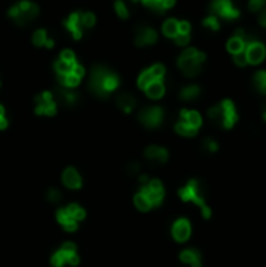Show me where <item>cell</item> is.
<instances>
[{"label":"cell","mask_w":266,"mask_h":267,"mask_svg":"<svg viewBox=\"0 0 266 267\" xmlns=\"http://www.w3.org/2000/svg\"><path fill=\"white\" fill-rule=\"evenodd\" d=\"M190 34H182V33H178L177 36L174 38V41H176V44L177 46H180V47H185V46H188L190 44Z\"/></svg>","instance_id":"ab89813d"},{"label":"cell","mask_w":266,"mask_h":267,"mask_svg":"<svg viewBox=\"0 0 266 267\" xmlns=\"http://www.w3.org/2000/svg\"><path fill=\"white\" fill-rule=\"evenodd\" d=\"M246 56L249 64H260L266 56V49L257 39L246 42Z\"/></svg>","instance_id":"7c38bea8"},{"label":"cell","mask_w":266,"mask_h":267,"mask_svg":"<svg viewBox=\"0 0 266 267\" xmlns=\"http://www.w3.org/2000/svg\"><path fill=\"white\" fill-rule=\"evenodd\" d=\"M116 107L122 111V113H132V111L136 108V100L135 97L132 96V94H119V96L116 97Z\"/></svg>","instance_id":"44dd1931"},{"label":"cell","mask_w":266,"mask_h":267,"mask_svg":"<svg viewBox=\"0 0 266 267\" xmlns=\"http://www.w3.org/2000/svg\"><path fill=\"white\" fill-rule=\"evenodd\" d=\"M176 132L180 134V136H185V137H193L196 136L197 130L194 127L191 125H188L185 120H178V122L176 124Z\"/></svg>","instance_id":"4dcf8cb0"},{"label":"cell","mask_w":266,"mask_h":267,"mask_svg":"<svg viewBox=\"0 0 266 267\" xmlns=\"http://www.w3.org/2000/svg\"><path fill=\"white\" fill-rule=\"evenodd\" d=\"M57 219H58V222L64 227L66 231H75L77 227H79V223H77V220H74V219L69 216V214H67L66 210H58V213H57Z\"/></svg>","instance_id":"d4e9b609"},{"label":"cell","mask_w":266,"mask_h":267,"mask_svg":"<svg viewBox=\"0 0 266 267\" xmlns=\"http://www.w3.org/2000/svg\"><path fill=\"white\" fill-rule=\"evenodd\" d=\"M143 91L146 92V96H148L149 99L158 100V99H161L163 96H165L166 88H165V83H163V80H157V81H152L150 84L146 86Z\"/></svg>","instance_id":"7402d4cb"},{"label":"cell","mask_w":266,"mask_h":267,"mask_svg":"<svg viewBox=\"0 0 266 267\" xmlns=\"http://www.w3.org/2000/svg\"><path fill=\"white\" fill-rule=\"evenodd\" d=\"M66 211H67V214L74 219V220H83L85 219V210L82 208V206H79V205H75V203H72V205H69L66 208Z\"/></svg>","instance_id":"d6a6232c"},{"label":"cell","mask_w":266,"mask_h":267,"mask_svg":"<svg viewBox=\"0 0 266 267\" xmlns=\"http://www.w3.org/2000/svg\"><path fill=\"white\" fill-rule=\"evenodd\" d=\"M127 170H128V174H138V172H140V164H138V162H132Z\"/></svg>","instance_id":"ee69618b"},{"label":"cell","mask_w":266,"mask_h":267,"mask_svg":"<svg viewBox=\"0 0 266 267\" xmlns=\"http://www.w3.org/2000/svg\"><path fill=\"white\" fill-rule=\"evenodd\" d=\"M180 120H185L188 125L194 127L196 130H199V127L202 125V117L194 109H182L180 111Z\"/></svg>","instance_id":"603a6c76"},{"label":"cell","mask_w":266,"mask_h":267,"mask_svg":"<svg viewBox=\"0 0 266 267\" xmlns=\"http://www.w3.org/2000/svg\"><path fill=\"white\" fill-rule=\"evenodd\" d=\"M161 31H163V34H165L166 38L174 39L178 34V21L174 19V17H169V19H166L165 22H163Z\"/></svg>","instance_id":"484cf974"},{"label":"cell","mask_w":266,"mask_h":267,"mask_svg":"<svg viewBox=\"0 0 266 267\" xmlns=\"http://www.w3.org/2000/svg\"><path fill=\"white\" fill-rule=\"evenodd\" d=\"M135 3L144 5L148 10H152L155 13H165L169 8H173L176 5V0H132Z\"/></svg>","instance_id":"2e32d148"},{"label":"cell","mask_w":266,"mask_h":267,"mask_svg":"<svg viewBox=\"0 0 266 267\" xmlns=\"http://www.w3.org/2000/svg\"><path fill=\"white\" fill-rule=\"evenodd\" d=\"M191 31V25L190 22H186V21H178V33H182V34H190Z\"/></svg>","instance_id":"b9f144b4"},{"label":"cell","mask_w":266,"mask_h":267,"mask_svg":"<svg viewBox=\"0 0 266 267\" xmlns=\"http://www.w3.org/2000/svg\"><path fill=\"white\" fill-rule=\"evenodd\" d=\"M208 117L224 128H232L238 120L236 108L232 100H222L218 105L211 107L208 109Z\"/></svg>","instance_id":"3957f363"},{"label":"cell","mask_w":266,"mask_h":267,"mask_svg":"<svg viewBox=\"0 0 266 267\" xmlns=\"http://www.w3.org/2000/svg\"><path fill=\"white\" fill-rule=\"evenodd\" d=\"M39 14V8L36 3L30 2V0H21V2L14 3L10 10H8V16L13 19L18 25H27L31 21L36 19Z\"/></svg>","instance_id":"277c9868"},{"label":"cell","mask_w":266,"mask_h":267,"mask_svg":"<svg viewBox=\"0 0 266 267\" xmlns=\"http://www.w3.org/2000/svg\"><path fill=\"white\" fill-rule=\"evenodd\" d=\"M8 127V119L5 116V108L0 105V130H5Z\"/></svg>","instance_id":"7bdbcfd3"},{"label":"cell","mask_w":266,"mask_h":267,"mask_svg":"<svg viewBox=\"0 0 266 267\" xmlns=\"http://www.w3.org/2000/svg\"><path fill=\"white\" fill-rule=\"evenodd\" d=\"M252 83H254V88L265 94L266 96V71H259L254 74V79H252Z\"/></svg>","instance_id":"f546056e"},{"label":"cell","mask_w":266,"mask_h":267,"mask_svg":"<svg viewBox=\"0 0 266 267\" xmlns=\"http://www.w3.org/2000/svg\"><path fill=\"white\" fill-rule=\"evenodd\" d=\"M115 13L121 17V19H127L128 17V8L124 0H116L115 2Z\"/></svg>","instance_id":"d590c367"},{"label":"cell","mask_w":266,"mask_h":267,"mask_svg":"<svg viewBox=\"0 0 266 267\" xmlns=\"http://www.w3.org/2000/svg\"><path fill=\"white\" fill-rule=\"evenodd\" d=\"M64 27L67 28L72 34L74 39H82L83 38V33H85V28L82 25V21H80V13H72L67 16V19L64 21Z\"/></svg>","instance_id":"5bb4252c"},{"label":"cell","mask_w":266,"mask_h":267,"mask_svg":"<svg viewBox=\"0 0 266 267\" xmlns=\"http://www.w3.org/2000/svg\"><path fill=\"white\" fill-rule=\"evenodd\" d=\"M249 11H252V13H257V11H262L263 8H266V0H249Z\"/></svg>","instance_id":"8d00e7d4"},{"label":"cell","mask_w":266,"mask_h":267,"mask_svg":"<svg viewBox=\"0 0 266 267\" xmlns=\"http://www.w3.org/2000/svg\"><path fill=\"white\" fill-rule=\"evenodd\" d=\"M57 109H58L57 97L50 91H42L35 97V113L38 116H55Z\"/></svg>","instance_id":"8992f818"},{"label":"cell","mask_w":266,"mask_h":267,"mask_svg":"<svg viewBox=\"0 0 266 267\" xmlns=\"http://www.w3.org/2000/svg\"><path fill=\"white\" fill-rule=\"evenodd\" d=\"M47 200L52 202V203H58L59 200H61V194H59L58 189L55 187H50L47 191Z\"/></svg>","instance_id":"f35d334b"},{"label":"cell","mask_w":266,"mask_h":267,"mask_svg":"<svg viewBox=\"0 0 266 267\" xmlns=\"http://www.w3.org/2000/svg\"><path fill=\"white\" fill-rule=\"evenodd\" d=\"M141 192L148 197V200L150 202L152 206H157L163 202V197H165V189L160 180H149L141 189Z\"/></svg>","instance_id":"8fae6325"},{"label":"cell","mask_w":266,"mask_h":267,"mask_svg":"<svg viewBox=\"0 0 266 267\" xmlns=\"http://www.w3.org/2000/svg\"><path fill=\"white\" fill-rule=\"evenodd\" d=\"M140 122L146 128H157L161 125L163 119H165V111L161 107L152 105V107H144L138 113Z\"/></svg>","instance_id":"52a82bcc"},{"label":"cell","mask_w":266,"mask_h":267,"mask_svg":"<svg viewBox=\"0 0 266 267\" xmlns=\"http://www.w3.org/2000/svg\"><path fill=\"white\" fill-rule=\"evenodd\" d=\"M85 74H87V71H85V67L82 64L77 63L74 67H72V71L69 74H66V75H58L57 79H58V83L61 88H69V89H74L77 88V86L80 84V81L83 80V77Z\"/></svg>","instance_id":"30bf717a"},{"label":"cell","mask_w":266,"mask_h":267,"mask_svg":"<svg viewBox=\"0 0 266 267\" xmlns=\"http://www.w3.org/2000/svg\"><path fill=\"white\" fill-rule=\"evenodd\" d=\"M80 21H82V25L85 30H89L92 28L94 25H96L97 19H96V14L91 13V11H85V13H80Z\"/></svg>","instance_id":"1f68e13d"},{"label":"cell","mask_w":266,"mask_h":267,"mask_svg":"<svg viewBox=\"0 0 266 267\" xmlns=\"http://www.w3.org/2000/svg\"><path fill=\"white\" fill-rule=\"evenodd\" d=\"M144 157L150 160V161H157V162H166L169 158V153L166 149L160 147V145H149L148 149L144 150Z\"/></svg>","instance_id":"ac0fdd59"},{"label":"cell","mask_w":266,"mask_h":267,"mask_svg":"<svg viewBox=\"0 0 266 267\" xmlns=\"http://www.w3.org/2000/svg\"><path fill=\"white\" fill-rule=\"evenodd\" d=\"M259 22H260L262 27H265V28H266V8H263V10L260 11V16H259Z\"/></svg>","instance_id":"f6af8a7d"},{"label":"cell","mask_w":266,"mask_h":267,"mask_svg":"<svg viewBox=\"0 0 266 267\" xmlns=\"http://www.w3.org/2000/svg\"><path fill=\"white\" fill-rule=\"evenodd\" d=\"M135 205H136V208L138 210H141V211H148V210H150V202L148 200V197H146L141 191L135 195Z\"/></svg>","instance_id":"836d02e7"},{"label":"cell","mask_w":266,"mask_h":267,"mask_svg":"<svg viewBox=\"0 0 266 267\" xmlns=\"http://www.w3.org/2000/svg\"><path fill=\"white\" fill-rule=\"evenodd\" d=\"M191 235V225L186 219H178L173 225V236L177 242H185Z\"/></svg>","instance_id":"9a60e30c"},{"label":"cell","mask_w":266,"mask_h":267,"mask_svg":"<svg viewBox=\"0 0 266 267\" xmlns=\"http://www.w3.org/2000/svg\"><path fill=\"white\" fill-rule=\"evenodd\" d=\"M205 61V53L196 49H185L177 58V66L186 77H196Z\"/></svg>","instance_id":"7a4b0ae2"},{"label":"cell","mask_w":266,"mask_h":267,"mask_svg":"<svg viewBox=\"0 0 266 267\" xmlns=\"http://www.w3.org/2000/svg\"><path fill=\"white\" fill-rule=\"evenodd\" d=\"M119 84H121L119 75L115 74L113 71H110L108 67L97 64L91 69L88 88L96 97L100 99L110 97L119 88Z\"/></svg>","instance_id":"6da1fadb"},{"label":"cell","mask_w":266,"mask_h":267,"mask_svg":"<svg viewBox=\"0 0 266 267\" xmlns=\"http://www.w3.org/2000/svg\"><path fill=\"white\" fill-rule=\"evenodd\" d=\"M165 74H166V69H165V66L160 64V63L148 67L146 71H143L138 75V80H136V83H138V88L144 89L146 86L150 84L152 81L163 80V79H165Z\"/></svg>","instance_id":"9c48e42d"},{"label":"cell","mask_w":266,"mask_h":267,"mask_svg":"<svg viewBox=\"0 0 266 267\" xmlns=\"http://www.w3.org/2000/svg\"><path fill=\"white\" fill-rule=\"evenodd\" d=\"M234 63H235L236 66H239V67H244L246 64H249L244 50H243V52H239V53H235V55H234Z\"/></svg>","instance_id":"74e56055"},{"label":"cell","mask_w":266,"mask_h":267,"mask_svg":"<svg viewBox=\"0 0 266 267\" xmlns=\"http://www.w3.org/2000/svg\"><path fill=\"white\" fill-rule=\"evenodd\" d=\"M63 183L69 189H79L82 186V177L74 167H67L63 172Z\"/></svg>","instance_id":"d6986e66"},{"label":"cell","mask_w":266,"mask_h":267,"mask_svg":"<svg viewBox=\"0 0 266 267\" xmlns=\"http://www.w3.org/2000/svg\"><path fill=\"white\" fill-rule=\"evenodd\" d=\"M210 10L214 16H219L226 21H234L239 16L238 8L234 6L232 0H213L210 3Z\"/></svg>","instance_id":"ba28073f"},{"label":"cell","mask_w":266,"mask_h":267,"mask_svg":"<svg viewBox=\"0 0 266 267\" xmlns=\"http://www.w3.org/2000/svg\"><path fill=\"white\" fill-rule=\"evenodd\" d=\"M58 100H61L64 105H67V107H74L75 103H77V100H79V96H77V94L72 89H69V88H59L57 102Z\"/></svg>","instance_id":"4316f807"},{"label":"cell","mask_w":266,"mask_h":267,"mask_svg":"<svg viewBox=\"0 0 266 267\" xmlns=\"http://www.w3.org/2000/svg\"><path fill=\"white\" fill-rule=\"evenodd\" d=\"M180 99L185 100V102H193L194 99H197L201 96V88L197 84H190V86H185L180 91Z\"/></svg>","instance_id":"83f0119b"},{"label":"cell","mask_w":266,"mask_h":267,"mask_svg":"<svg viewBox=\"0 0 266 267\" xmlns=\"http://www.w3.org/2000/svg\"><path fill=\"white\" fill-rule=\"evenodd\" d=\"M202 24H204V27H205V28H208V30H213V31H218V30H219V21H218V16H214V14L205 17Z\"/></svg>","instance_id":"e575fe53"},{"label":"cell","mask_w":266,"mask_h":267,"mask_svg":"<svg viewBox=\"0 0 266 267\" xmlns=\"http://www.w3.org/2000/svg\"><path fill=\"white\" fill-rule=\"evenodd\" d=\"M180 260L185 264H190L191 267H201V253L194 248H188L180 253Z\"/></svg>","instance_id":"cb8c5ba5"},{"label":"cell","mask_w":266,"mask_h":267,"mask_svg":"<svg viewBox=\"0 0 266 267\" xmlns=\"http://www.w3.org/2000/svg\"><path fill=\"white\" fill-rule=\"evenodd\" d=\"M31 42L35 47H46V49H54L55 42L54 39L49 38V34L44 28H38L31 36Z\"/></svg>","instance_id":"ffe728a7"},{"label":"cell","mask_w":266,"mask_h":267,"mask_svg":"<svg viewBox=\"0 0 266 267\" xmlns=\"http://www.w3.org/2000/svg\"><path fill=\"white\" fill-rule=\"evenodd\" d=\"M246 47V42L243 38H238V36H234V38H230L229 42H227V50L230 52L232 55H235V53H239V52H243Z\"/></svg>","instance_id":"f1b7e54d"},{"label":"cell","mask_w":266,"mask_h":267,"mask_svg":"<svg viewBox=\"0 0 266 267\" xmlns=\"http://www.w3.org/2000/svg\"><path fill=\"white\" fill-rule=\"evenodd\" d=\"M178 195L183 202H193V203H196L197 206H199V208L202 210V214H204L205 219H208L211 216V211H210V208L207 206L205 199H204L201 183L197 182V180H191V182H188V185L178 191Z\"/></svg>","instance_id":"5b68a950"},{"label":"cell","mask_w":266,"mask_h":267,"mask_svg":"<svg viewBox=\"0 0 266 267\" xmlns=\"http://www.w3.org/2000/svg\"><path fill=\"white\" fill-rule=\"evenodd\" d=\"M158 41V33L152 27H140L135 34V46L136 47H148L155 44Z\"/></svg>","instance_id":"4fadbf2b"},{"label":"cell","mask_w":266,"mask_h":267,"mask_svg":"<svg viewBox=\"0 0 266 267\" xmlns=\"http://www.w3.org/2000/svg\"><path fill=\"white\" fill-rule=\"evenodd\" d=\"M52 264L55 267H61L63 264L69 263L71 266H77L79 264V256H77V252H67L64 250V248H61V250H58L54 256H52Z\"/></svg>","instance_id":"e0dca14e"},{"label":"cell","mask_w":266,"mask_h":267,"mask_svg":"<svg viewBox=\"0 0 266 267\" xmlns=\"http://www.w3.org/2000/svg\"><path fill=\"white\" fill-rule=\"evenodd\" d=\"M204 149L207 152H216L218 150V144H216V141H213L211 137H207V139L204 141Z\"/></svg>","instance_id":"60d3db41"}]
</instances>
